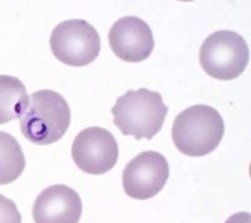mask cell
I'll list each match as a JSON object with an SVG mask.
<instances>
[{
    "instance_id": "1",
    "label": "cell",
    "mask_w": 251,
    "mask_h": 223,
    "mask_svg": "<svg viewBox=\"0 0 251 223\" xmlns=\"http://www.w3.org/2000/svg\"><path fill=\"white\" fill-rule=\"evenodd\" d=\"M19 119L20 131L26 139L48 146L66 134L71 124V108L59 93L42 89L29 97L28 107Z\"/></svg>"
},
{
    "instance_id": "2",
    "label": "cell",
    "mask_w": 251,
    "mask_h": 223,
    "mask_svg": "<svg viewBox=\"0 0 251 223\" xmlns=\"http://www.w3.org/2000/svg\"><path fill=\"white\" fill-rule=\"evenodd\" d=\"M162 95L146 88L128 90L112 108L113 122L123 135L151 139L161 131L167 115Z\"/></svg>"
},
{
    "instance_id": "3",
    "label": "cell",
    "mask_w": 251,
    "mask_h": 223,
    "mask_svg": "<svg viewBox=\"0 0 251 223\" xmlns=\"http://www.w3.org/2000/svg\"><path fill=\"white\" fill-rule=\"evenodd\" d=\"M224 132V119L219 112L197 104L177 115L172 127V140L182 155L203 157L217 148Z\"/></svg>"
},
{
    "instance_id": "4",
    "label": "cell",
    "mask_w": 251,
    "mask_h": 223,
    "mask_svg": "<svg viewBox=\"0 0 251 223\" xmlns=\"http://www.w3.org/2000/svg\"><path fill=\"white\" fill-rule=\"evenodd\" d=\"M199 59L206 74L215 79L231 80L246 69L249 46L237 33L220 30L203 40Z\"/></svg>"
},
{
    "instance_id": "5",
    "label": "cell",
    "mask_w": 251,
    "mask_h": 223,
    "mask_svg": "<svg viewBox=\"0 0 251 223\" xmlns=\"http://www.w3.org/2000/svg\"><path fill=\"white\" fill-rule=\"evenodd\" d=\"M51 53L63 64L71 67L88 66L100 52L97 30L86 20L72 19L58 24L50 35Z\"/></svg>"
},
{
    "instance_id": "6",
    "label": "cell",
    "mask_w": 251,
    "mask_h": 223,
    "mask_svg": "<svg viewBox=\"0 0 251 223\" xmlns=\"http://www.w3.org/2000/svg\"><path fill=\"white\" fill-rule=\"evenodd\" d=\"M72 157L80 171L88 175H104L117 163V140L104 128L83 129L75 138Z\"/></svg>"
},
{
    "instance_id": "7",
    "label": "cell",
    "mask_w": 251,
    "mask_h": 223,
    "mask_svg": "<svg viewBox=\"0 0 251 223\" xmlns=\"http://www.w3.org/2000/svg\"><path fill=\"white\" fill-rule=\"evenodd\" d=\"M169 162L161 153L146 151L134 157L123 171L122 183L126 195L134 200L154 197L169 179Z\"/></svg>"
},
{
    "instance_id": "8",
    "label": "cell",
    "mask_w": 251,
    "mask_h": 223,
    "mask_svg": "<svg viewBox=\"0 0 251 223\" xmlns=\"http://www.w3.org/2000/svg\"><path fill=\"white\" fill-rule=\"evenodd\" d=\"M109 46L121 60L140 63L151 55L154 48L152 30L145 20L137 17L118 19L109 30Z\"/></svg>"
},
{
    "instance_id": "9",
    "label": "cell",
    "mask_w": 251,
    "mask_h": 223,
    "mask_svg": "<svg viewBox=\"0 0 251 223\" xmlns=\"http://www.w3.org/2000/svg\"><path fill=\"white\" fill-rule=\"evenodd\" d=\"M82 201L71 187L54 184L40 192L33 206L35 223H78Z\"/></svg>"
},
{
    "instance_id": "10",
    "label": "cell",
    "mask_w": 251,
    "mask_h": 223,
    "mask_svg": "<svg viewBox=\"0 0 251 223\" xmlns=\"http://www.w3.org/2000/svg\"><path fill=\"white\" fill-rule=\"evenodd\" d=\"M28 102L29 95L22 80L12 75H0V124L22 117Z\"/></svg>"
},
{
    "instance_id": "11",
    "label": "cell",
    "mask_w": 251,
    "mask_h": 223,
    "mask_svg": "<svg viewBox=\"0 0 251 223\" xmlns=\"http://www.w3.org/2000/svg\"><path fill=\"white\" fill-rule=\"evenodd\" d=\"M25 168L23 149L13 135L0 131V184L17 180Z\"/></svg>"
},
{
    "instance_id": "12",
    "label": "cell",
    "mask_w": 251,
    "mask_h": 223,
    "mask_svg": "<svg viewBox=\"0 0 251 223\" xmlns=\"http://www.w3.org/2000/svg\"><path fill=\"white\" fill-rule=\"evenodd\" d=\"M0 223H22V215L14 201L0 195Z\"/></svg>"
},
{
    "instance_id": "13",
    "label": "cell",
    "mask_w": 251,
    "mask_h": 223,
    "mask_svg": "<svg viewBox=\"0 0 251 223\" xmlns=\"http://www.w3.org/2000/svg\"><path fill=\"white\" fill-rule=\"evenodd\" d=\"M225 223H251V217L249 212H239L231 217H228Z\"/></svg>"
}]
</instances>
